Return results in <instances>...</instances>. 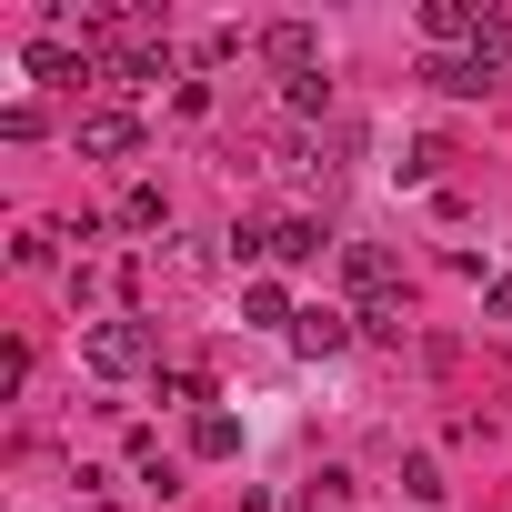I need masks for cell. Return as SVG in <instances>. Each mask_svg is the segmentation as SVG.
I'll return each instance as SVG.
<instances>
[{"label":"cell","mask_w":512,"mask_h":512,"mask_svg":"<svg viewBox=\"0 0 512 512\" xmlns=\"http://www.w3.org/2000/svg\"><path fill=\"white\" fill-rule=\"evenodd\" d=\"M342 292H352V322L362 332H402V262H392V251L382 241H342Z\"/></svg>","instance_id":"cell-1"},{"label":"cell","mask_w":512,"mask_h":512,"mask_svg":"<svg viewBox=\"0 0 512 512\" xmlns=\"http://www.w3.org/2000/svg\"><path fill=\"white\" fill-rule=\"evenodd\" d=\"M352 332H362L352 312H302V322H292V352H302V362H332Z\"/></svg>","instance_id":"cell-8"},{"label":"cell","mask_w":512,"mask_h":512,"mask_svg":"<svg viewBox=\"0 0 512 512\" xmlns=\"http://www.w3.org/2000/svg\"><path fill=\"white\" fill-rule=\"evenodd\" d=\"M81 362H91L101 382H131V372H151V362H161V332H151V322H131V312H121V322H91V332H81Z\"/></svg>","instance_id":"cell-2"},{"label":"cell","mask_w":512,"mask_h":512,"mask_svg":"<svg viewBox=\"0 0 512 512\" xmlns=\"http://www.w3.org/2000/svg\"><path fill=\"white\" fill-rule=\"evenodd\" d=\"M161 402H201V412H211V382H201L191 362H171V372H161Z\"/></svg>","instance_id":"cell-14"},{"label":"cell","mask_w":512,"mask_h":512,"mask_svg":"<svg viewBox=\"0 0 512 512\" xmlns=\"http://www.w3.org/2000/svg\"><path fill=\"white\" fill-rule=\"evenodd\" d=\"M402 492H412V502H442L452 482H442V462H432V452H412V462H402Z\"/></svg>","instance_id":"cell-13"},{"label":"cell","mask_w":512,"mask_h":512,"mask_svg":"<svg viewBox=\"0 0 512 512\" xmlns=\"http://www.w3.org/2000/svg\"><path fill=\"white\" fill-rule=\"evenodd\" d=\"M482 312H492V322H512V272H492V282H482Z\"/></svg>","instance_id":"cell-16"},{"label":"cell","mask_w":512,"mask_h":512,"mask_svg":"<svg viewBox=\"0 0 512 512\" xmlns=\"http://www.w3.org/2000/svg\"><path fill=\"white\" fill-rule=\"evenodd\" d=\"M121 231H171V201H161V181H131V191H121Z\"/></svg>","instance_id":"cell-11"},{"label":"cell","mask_w":512,"mask_h":512,"mask_svg":"<svg viewBox=\"0 0 512 512\" xmlns=\"http://www.w3.org/2000/svg\"><path fill=\"white\" fill-rule=\"evenodd\" d=\"M241 322H251V332H292L302 312H292V292H282V282H241Z\"/></svg>","instance_id":"cell-9"},{"label":"cell","mask_w":512,"mask_h":512,"mask_svg":"<svg viewBox=\"0 0 512 512\" xmlns=\"http://www.w3.org/2000/svg\"><path fill=\"white\" fill-rule=\"evenodd\" d=\"M502 71H512V61H492V51H432V61H422V81H432V91H452V101H482Z\"/></svg>","instance_id":"cell-3"},{"label":"cell","mask_w":512,"mask_h":512,"mask_svg":"<svg viewBox=\"0 0 512 512\" xmlns=\"http://www.w3.org/2000/svg\"><path fill=\"white\" fill-rule=\"evenodd\" d=\"M272 262H322V221H272Z\"/></svg>","instance_id":"cell-12"},{"label":"cell","mask_w":512,"mask_h":512,"mask_svg":"<svg viewBox=\"0 0 512 512\" xmlns=\"http://www.w3.org/2000/svg\"><path fill=\"white\" fill-rule=\"evenodd\" d=\"M262 61H272L282 81H312V71H322V31H312V21H272V31H262Z\"/></svg>","instance_id":"cell-5"},{"label":"cell","mask_w":512,"mask_h":512,"mask_svg":"<svg viewBox=\"0 0 512 512\" xmlns=\"http://www.w3.org/2000/svg\"><path fill=\"white\" fill-rule=\"evenodd\" d=\"M282 101L312 121V111H332V81H322V71H312V81H282Z\"/></svg>","instance_id":"cell-15"},{"label":"cell","mask_w":512,"mask_h":512,"mask_svg":"<svg viewBox=\"0 0 512 512\" xmlns=\"http://www.w3.org/2000/svg\"><path fill=\"white\" fill-rule=\"evenodd\" d=\"M91 161H131L141 151V111H121V101H101V111H81V131H71Z\"/></svg>","instance_id":"cell-4"},{"label":"cell","mask_w":512,"mask_h":512,"mask_svg":"<svg viewBox=\"0 0 512 512\" xmlns=\"http://www.w3.org/2000/svg\"><path fill=\"white\" fill-rule=\"evenodd\" d=\"M191 452H201V462H231V452H241V422H231L221 402H211V412H191Z\"/></svg>","instance_id":"cell-10"},{"label":"cell","mask_w":512,"mask_h":512,"mask_svg":"<svg viewBox=\"0 0 512 512\" xmlns=\"http://www.w3.org/2000/svg\"><path fill=\"white\" fill-rule=\"evenodd\" d=\"M101 81L111 91H151V81H171V51L161 41H121V51H101Z\"/></svg>","instance_id":"cell-6"},{"label":"cell","mask_w":512,"mask_h":512,"mask_svg":"<svg viewBox=\"0 0 512 512\" xmlns=\"http://www.w3.org/2000/svg\"><path fill=\"white\" fill-rule=\"evenodd\" d=\"M21 71H31V81H91V71H101V61H91V51H81V41H61V31H41V41H31V51H21Z\"/></svg>","instance_id":"cell-7"}]
</instances>
